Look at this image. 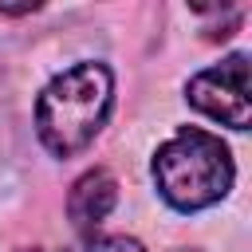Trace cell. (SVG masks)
<instances>
[{
	"instance_id": "cell-6",
	"label": "cell",
	"mask_w": 252,
	"mask_h": 252,
	"mask_svg": "<svg viewBox=\"0 0 252 252\" xmlns=\"http://www.w3.org/2000/svg\"><path fill=\"white\" fill-rule=\"evenodd\" d=\"M32 252H39V248H32Z\"/></svg>"
},
{
	"instance_id": "cell-4",
	"label": "cell",
	"mask_w": 252,
	"mask_h": 252,
	"mask_svg": "<svg viewBox=\"0 0 252 252\" xmlns=\"http://www.w3.org/2000/svg\"><path fill=\"white\" fill-rule=\"evenodd\" d=\"M114 201H118L114 177H110L106 169H91V173H83V177L71 185V193H67V217H71V224H75L79 232L94 236V228H98L102 217L114 209Z\"/></svg>"
},
{
	"instance_id": "cell-3",
	"label": "cell",
	"mask_w": 252,
	"mask_h": 252,
	"mask_svg": "<svg viewBox=\"0 0 252 252\" xmlns=\"http://www.w3.org/2000/svg\"><path fill=\"white\" fill-rule=\"evenodd\" d=\"M189 102L197 110H205L209 118L232 126V130H248V122H252V106H248V59L244 55H228L224 63L193 75L189 79Z\"/></svg>"
},
{
	"instance_id": "cell-5",
	"label": "cell",
	"mask_w": 252,
	"mask_h": 252,
	"mask_svg": "<svg viewBox=\"0 0 252 252\" xmlns=\"http://www.w3.org/2000/svg\"><path fill=\"white\" fill-rule=\"evenodd\" d=\"M67 252H146L134 236H87Z\"/></svg>"
},
{
	"instance_id": "cell-2",
	"label": "cell",
	"mask_w": 252,
	"mask_h": 252,
	"mask_svg": "<svg viewBox=\"0 0 252 252\" xmlns=\"http://www.w3.org/2000/svg\"><path fill=\"white\" fill-rule=\"evenodd\" d=\"M154 181H158L161 197L173 209H181V213L205 209V205H213V201H220L228 193V185H232V154L217 134L185 126L165 146H158Z\"/></svg>"
},
{
	"instance_id": "cell-1",
	"label": "cell",
	"mask_w": 252,
	"mask_h": 252,
	"mask_svg": "<svg viewBox=\"0 0 252 252\" xmlns=\"http://www.w3.org/2000/svg\"><path fill=\"white\" fill-rule=\"evenodd\" d=\"M114 98V79L102 63H75L47 83L35 102V130L39 142L55 158H71L102 130L106 110Z\"/></svg>"
}]
</instances>
